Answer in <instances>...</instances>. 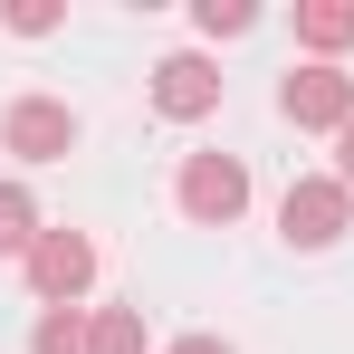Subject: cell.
<instances>
[{"instance_id": "ba28073f", "label": "cell", "mask_w": 354, "mask_h": 354, "mask_svg": "<svg viewBox=\"0 0 354 354\" xmlns=\"http://www.w3.org/2000/svg\"><path fill=\"white\" fill-rule=\"evenodd\" d=\"M86 354H144V316L134 306H96L86 316Z\"/></svg>"}, {"instance_id": "8fae6325", "label": "cell", "mask_w": 354, "mask_h": 354, "mask_svg": "<svg viewBox=\"0 0 354 354\" xmlns=\"http://www.w3.org/2000/svg\"><path fill=\"white\" fill-rule=\"evenodd\" d=\"M192 19H201L211 39H239V29H259V10H249V0H201Z\"/></svg>"}, {"instance_id": "7a4b0ae2", "label": "cell", "mask_w": 354, "mask_h": 354, "mask_svg": "<svg viewBox=\"0 0 354 354\" xmlns=\"http://www.w3.org/2000/svg\"><path fill=\"white\" fill-rule=\"evenodd\" d=\"M278 115L306 124V134H345V124H354V77H345V67H288Z\"/></svg>"}, {"instance_id": "8992f818", "label": "cell", "mask_w": 354, "mask_h": 354, "mask_svg": "<svg viewBox=\"0 0 354 354\" xmlns=\"http://www.w3.org/2000/svg\"><path fill=\"white\" fill-rule=\"evenodd\" d=\"M153 106H163L173 124H201L211 106H221V67L211 58H163L153 67Z\"/></svg>"}, {"instance_id": "52a82bcc", "label": "cell", "mask_w": 354, "mask_h": 354, "mask_svg": "<svg viewBox=\"0 0 354 354\" xmlns=\"http://www.w3.org/2000/svg\"><path fill=\"white\" fill-rule=\"evenodd\" d=\"M297 39L306 48H354V0H306L297 10Z\"/></svg>"}, {"instance_id": "30bf717a", "label": "cell", "mask_w": 354, "mask_h": 354, "mask_svg": "<svg viewBox=\"0 0 354 354\" xmlns=\"http://www.w3.org/2000/svg\"><path fill=\"white\" fill-rule=\"evenodd\" d=\"M29 354H86V316H77V306H48L39 335H29Z\"/></svg>"}, {"instance_id": "9c48e42d", "label": "cell", "mask_w": 354, "mask_h": 354, "mask_svg": "<svg viewBox=\"0 0 354 354\" xmlns=\"http://www.w3.org/2000/svg\"><path fill=\"white\" fill-rule=\"evenodd\" d=\"M29 249H39V211L19 182H0V259H29Z\"/></svg>"}, {"instance_id": "6da1fadb", "label": "cell", "mask_w": 354, "mask_h": 354, "mask_svg": "<svg viewBox=\"0 0 354 354\" xmlns=\"http://www.w3.org/2000/svg\"><path fill=\"white\" fill-rule=\"evenodd\" d=\"M278 230H288V249H335V239L354 230V192H345V173L326 182H288V201H278Z\"/></svg>"}, {"instance_id": "7c38bea8", "label": "cell", "mask_w": 354, "mask_h": 354, "mask_svg": "<svg viewBox=\"0 0 354 354\" xmlns=\"http://www.w3.org/2000/svg\"><path fill=\"white\" fill-rule=\"evenodd\" d=\"M173 354H230V345H221V335H182Z\"/></svg>"}, {"instance_id": "5b68a950", "label": "cell", "mask_w": 354, "mask_h": 354, "mask_svg": "<svg viewBox=\"0 0 354 354\" xmlns=\"http://www.w3.org/2000/svg\"><path fill=\"white\" fill-rule=\"evenodd\" d=\"M0 144L29 153V163H67V153H77V115H67L58 96H19L10 124H0Z\"/></svg>"}, {"instance_id": "277c9868", "label": "cell", "mask_w": 354, "mask_h": 354, "mask_svg": "<svg viewBox=\"0 0 354 354\" xmlns=\"http://www.w3.org/2000/svg\"><path fill=\"white\" fill-rule=\"evenodd\" d=\"M86 278H96V239H86V230H39V249H29V288L48 297V306H77Z\"/></svg>"}, {"instance_id": "3957f363", "label": "cell", "mask_w": 354, "mask_h": 354, "mask_svg": "<svg viewBox=\"0 0 354 354\" xmlns=\"http://www.w3.org/2000/svg\"><path fill=\"white\" fill-rule=\"evenodd\" d=\"M182 211H192L201 230H230L239 211H249V173H239V153H192V163H182Z\"/></svg>"}, {"instance_id": "4fadbf2b", "label": "cell", "mask_w": 354, "mask_h": 354, "mask_svg": "<svg viewBox=\"0 0 354 354\" xmlns=\"http://www.w3.org/2000/svg\"><path fill=\"white\" fill-rule=\"evenodd\" d=\"M335 144H345V192H354V124H345V134H335Z\"/></svg>"}]
</instances>
